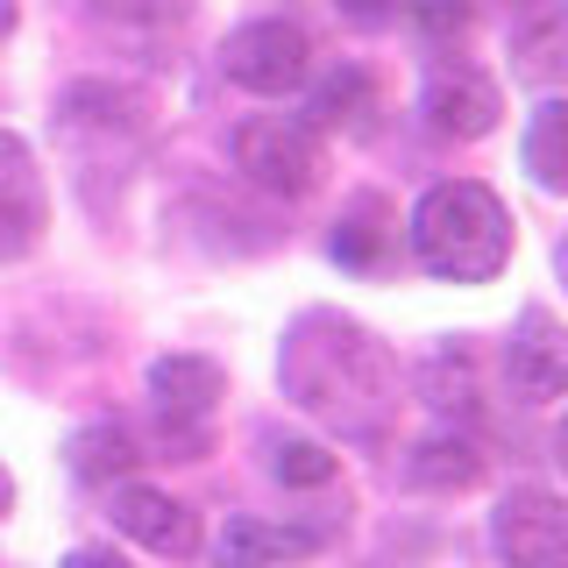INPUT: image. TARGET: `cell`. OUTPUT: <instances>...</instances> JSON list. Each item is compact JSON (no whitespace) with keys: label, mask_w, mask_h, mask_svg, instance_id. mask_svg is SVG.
Segmentation results:
<instances>
[{"label":"cell","mask_w":568,"mask_h":568,"mask_svg":"<svg viewBox=\"0 0 568 568\" xmlns=\"http://www.w3.org/2000/svg\"><path fill=\"white\" fill-rule=\"evenodd\" d=\"M277 377L292 405H306L313 419L342 426L355 440H377L398 413V363L348 313H298L277 348Z\"/></svg>","instance_id":"6da1fadb"},{"label":"cell","mask_w":568,"mask_h":568,"mask_svg":"<svg viewBox=\"0 0 568 568\" xmlns=\"http://www.w3.org/2000/svg\"><path fill=\"white\" fill-rule=\"evenodd\" d=\"M413 256L440 284H490L511 263V213L490 185L448 178L413 206Z\"/></svg>","instance_id":"7a4b0ae2"},{"label":"cell","mask_w":568,"mask_h":568,"mask_svg":"<svg viewBox=\"0 0 568 568\" xmlns=\"http://www.w3.org/2000/svg\"><path fill=\"white\" fill-rule=\"evenodd\" d=\"M235 171L271 200H306L327 178V142L306 114H248L235 129Z\"/></svg>","instance_id":"3957f363"},{"label":"cell","mask_w":568,"mask_h":568,"mask_svg":"<svg viewBox=\"0 0 568 568\" xmlns=\"http://www.w3.org/2000/svg\"><path fill=\"white\" fill-rule=\"evenodd\" d=\"M221 71L242 85V93H263V100H284L313 79V43L298 22H242L235 36L221 43Z\"/></svg>","instance_id":"277c9868"},{"label":"cell","mask_w":568,"mask_h":568,"mask_svg":"<svg viewBox=\"0 0 568 568\" xmlns=\"http://www.w3.org/2000/svg\"><path fill=\"white\" fill-rule=\"evenodd\" d=\"M490 547L505 568H568V497L519 484L490 511Z\"/></svg>","instance_id":"5b68a950"},{"label":"cell","mask_w":568,"mask_h":568,"mask_svg":"<svg viewBox=\"0 0 568 568\" xmlns=\"http://www.w3.org/2000/svg\"><path fill=\"white\" fill-rule=\"evenodd\" d=\"M505 50H511V79L526 93H561L568 85V0H511Z\"/></svg>","instance_id":"8992f818"},{"label":"cell","mask_w":568,"mask_h":568,"mask_svg":"<svg viewBox=\"0 0 568 568\" xmlns=\"http://www.w3.org/2000/svg\"><path fill=\"white\" fill-rule=\"evenodd\" d=\"M419 114L434 121L440 135H455V142H484V135L497 129V121H505V93H497V79H484L476 64L440 58L434 71H426Z\"/></svg>","instance_id":"52a82bcc"},{"label":"cell","mask_w":568,"mask_h":568,"mask_svg":"<svg viewBox=\"0 0 568 568\" xmlns=\"http://www.w3.org/2000/svg\"><path fill=\"white\" fill-rule=\"evenodd\" d=\"M505 377L526 405L568 398V320H555L547 306H526L505 342Z\"/></svg>","instance_id":"ba28073f"},{"label":"cell","mask_w":568,"mask_h":568,"mask_svg":"<svg viewBox=\"0 0 568 568\" xmlns=\"http://www.w3.org/2000/svg\"><path fill=\"white\" fill-rule=\"evenodd\" d=\"M106 511H114V526L129 532L135 547H150V555L185 561L192 547H200V511H192V505H178L171 490H150V484H114Z\"/></svg>","instance_id":"9c48e42d"},{"label":"cell","mask_w":568,"mask_h":568,"mask_svg":"<svg viewBox=\"0 0 568 568\" xmlns=\"http://www.w3.org/2000/svg\"><path fill=\"white\" fill-rule=\"evenodd\" d=\"M43 221H50V192H43V171H36V150L0 129V256L36 248Z\"/></svg>","instance_id":"30bf717a"},{"label":"cell","mask_w":568,"mask_h":568,"mask_svg":"<svg viewBox=\"0 0 568 568\" xmlns=\"http://www.w3.org/2000/svg\"><path fill=\"white\" fill-rule=\"evenodd\" d=\"M327 547L320 526H292V519H263V511H235L213 540L221 568H284V561H313Z\"/></svg>","instance_id":"8fae6325"},{"label":"cell","mask_w":568,"mask_h":568,"mask_svg":"<svg viewBox=\"0 0 568 568\" xmlns=\"http://www.w3.org/2000/svg\"><path fill=\"white\" fill-rule=\"evenodd\" d=\"M150 398H156L164 419L206 426L213 405L227 398V369L213 363V355H156V363H150Z\"/></svg>","instance_id":"7c38bea8"},{"label":"cell","mask_w":568,"mask_h":568,"mask_svg":"<svg viewBox=\"0 0 568 568\" xmlns=\"http://www.w3.org/2000/svg\"><path fill=\"white\" fill-rule=\"evenodd\" d=\"M58 121L71 135H142L150 129V100L114 79H79V85H64Z\"/></svg>","instance_id":"4fadbf2b"},{"label":"cell","mask_w":568,"mask_h":568,"mask_svg":"<svg viewBox=\"0 0 568 568\" xmlns=\"http://www.w3.org/2000/svg\"><path fill=\"white\" fill-rule=\"evenodd\" d=\"M306 121L320 135H369L377 129V79L363 64H334L306 93Z\"/></svg>","instance_id":"5bb4252c"},{"label":"cell","mask_w":568,"mask_h":568,"mask_svg":"<svg viewBox=\"0 0 568 568\" xmlns=\"http://www.w3.org/2000/svg\"><path fill=\"white\" fill-rule=\"evenodd\" d=\"M405 484L413 490H476L484 484V455L469 434H434L405 455Z\"/></svg>","instance_id":"9a60e30c"},{"label":"cell","mask_w":568,"mask_h":568,"mask_svg":"<svg viewBox=\"0 0 568 568\" xmlns=\"http://www.w3.org/2000/svg\"><path fill=\"white\" fill-rule=\"evenodd\" d=\"M519 164L532 171V185L568 200V100H540L526 121V142H519Z\"/></svg>","instance_id":"2e32d148"},{"label":"cell","mask_w":568,"mask_h":568,"mask_svg":"<svg viewBox=\"0 0 568 568\" xmlns=\"http://www.w3.org/2000/svg\"><path fill=\"white\" fill-rule=\"evenodd\" d=\"M135 462H142L135 434H129V426H114V419H100V426H85V434H71V469H79L85 484H129Z\"/></svg>","instance_id":"e0dca14e"},{"label":"cell","mask_w":568,"mask_h":568,"mask_svg":"<svg viewBox=\"0 0 568 568\" xmlns=\"http://www.w3.org/2000/svg\"><path fill=\"white\" fill-rule=\"evenodd\" d=\"M384 242H390V206L377 200V192H363V200L342 213V227H334V256H342L348 271H377Z\"/></svg>","instance_id":"ac0fdd59"},{"label":"cell","mask_w":568,"mask_h":568,"mask_svg":"<svg viewBox=\"0 0 568 568\" xmlns=\"http://www.w3.org/2000/svg\"><path fill=\"white\" fill-rule=\"evenodd\" d=\"M334 462L320 440H271V476L277 484H292V490H320V484H334Z\"/></svg>","instance_id":"d6986e66"},{"label":"cell","mask_w":568,"mask_h":568,"mask_svg":"<svg viewBox=\"0 0 568 568\" xmlns=\"http://www.w3.org/2000/svg\"><path fill=\"white\" fill-rule=\"evenodd\" d=\"M413 22L426 29V36H462L469 29V0H413Z\"/></svg>","instance_id":"ffe728a7"},{"label":"cell","mask_w":568,"mask_h":568,"mask_svg":"<svg viewBox=\"0 0 568 568\" xmlns=\"http://www.w3.org/2000/svg\"><path fill=\"white\" fill-rule=\"evenodd\" d=\"M342 14L355 29H384V22H398V0H342Z\"/></svg>","instance_id":"44dd1931"},{"label":"cell","mask_w":568,"mask_h":568,"mask_svg":"<svg viewBox=\"0 0 568 568\" xmlns=\"http://www.w3.org/2000/svg\"><path fill=\"white\" fill-rule=\"evenodd\" d=\"M64 568H129V561H121L114 547H71V555H64Z\"/></svg>","instance_id":"7402d4cb"},{"label":"cell","mask_w":568,"mask_h":568,"mask_svg":"<svg viewBox=\"0 0 568 568\" xmlns=\"http://www.w3.org/2000/svg\"><path fill=\"white\" fill-rule=\"evenodd\" d=\"M93 8H106V14H142V8H156V0H93Z\"/></svg>","instance_id":"603a6c76"},{"label":"cell","mask_w":568,"mask_h":568,"mask_svg":"<svg viewBox=\"0 0 568 568\" xmlns=\"http://www.w3.org/2000/svg\"><path fill=\"white\" fill-rule=\"evenodd\" d=\"M14 22H22V8H14V0H0V43L14 36Z\"/></svg>","instance_id":"cb8c5ba5"},{"label":"cell","mask_w":568,"mask_h":568,"mask_svg":"<svg viewBox=\"0 0 568 568\" xmlns=\"http://www.w3.org/2000/svg\"><path fill=\"white\" fill-rule=\"evenodd\" d=\"M8 511H14V476L0 469V519H8Z\"/></svg>","instance_id":"d4e9b609"},{"label":"cell","mask_w":568,"mask_h":568,"mask_svg":"<svg viewBox=\"0 0 568 568\" xmlns=\"http://www.w3.org/2000/svg\"><path fill=\"white\" fill-rule=\"evenodd\" d=\"M555 455H561V469H568V413H561V434H555Z\"/></svg>","instance_id":"484cf974"},{"label":"cell","mask_w":568,"mask_h":568,"mask_svg":"<svg viewBox=\"0 0 568 568\" xmlns=\"http://www.w3.org/2000/svg\"><path fill=\"white\" fill-rule=\"evenodd\" d=\"M555 263H561V277H568V242H561V248H555Z\"/></svg>","instance_id":"4316f807"}]
</instances>
